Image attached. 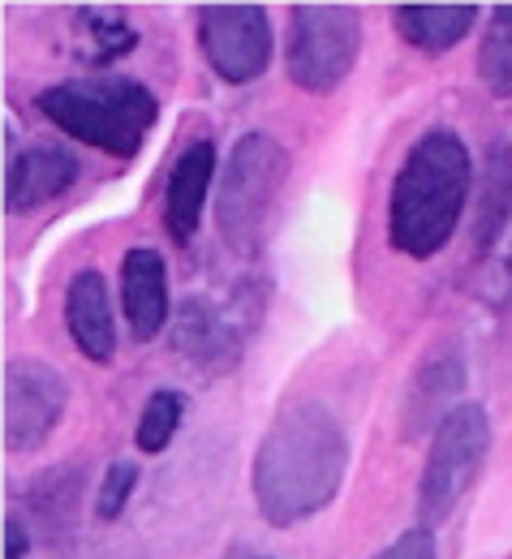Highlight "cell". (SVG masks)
Listing matches in <instances>:
<instances>
[{"instance_id":"obj_1","label":"cell","mask_w":512,"mask_h":559,"mask_svg":"<svg viewBox=\"0 0 512 559\" xmlns=\"http://www.w3.org/2000/svg\"><path fill=\"white\" fill-rule=\"evenodd\" d=\"M349 474V435L341 418L314 401H289L254 452V503L267 525L289 530L323 512Z\"/></svg>"},{"instance_id":"obj_2","label":"cell","mask_w":512,"mask_h":559,"mask_svg":"<svg viewBox=\"0 0 512 559\" xmlns=\"http://www.w3.org/2000/svg\"><path fill=\"white\" fill-rule=\"evenodd\" d=\"M469 151L452 130H427L414 142L396 168L392 194H388V241L405 259H431L439 254L469 203Z\"/></svg>"},{"instance_id":"obj_3","label":"cell","mask_w":512,"mask_h":559,"mask_svg":"<svg viewBox=\"0 0 512 559\" xmlns=\"http://www.w3.org/2000/svg\"><path fill=\"white\" fill-rule=\"evenodd\" d=\"M39 112L70 139L117 159L143 151L159 121V104L146 82L134 78H73L39 95Z\"/></svg>"},{"instance_id":"obj_4","label":"cell","mask_w":512,"mask_h":559,"mask_svg":"<svg viewBox=\"0 0 512 559\" xmlns=\"http://www.w3.org/2000/svg\"><path fill=\"white\" fill-rule=\"evenodd\" d=\"M289 181V151L272 134H246L237 139L216 194L219 237L237 254H254L267 237L276 199Z\"/></svg>"},{"instance_id":"obj_5","label":"cell","mask_w":512,"mask_h":559,"mask_svg":"<svg viewBox=\"0 0 512 559\" xmlns=\"http://www.w3.org/2000/svg\"><path fill=\"white\" fill-rule=\"evenodd\" d=\"M362 13L354 4H293L285 70L310 95H332L358 66Z\"/></svg>"},{"instance_id":"obj_6","label":"cell","mask_w":512,"mask_h":559,"mask_svg":"<svg viewBox=\"0 0 512 559\" xmlns=\"http://www.w3.org/2000/svg\"><path fill=\"white\" fill-rule=\"evenodd\" d=\"M487 452H491V418L478 401L456 405L448 418L439 421L427 465H422V478H418V508H422L427 525L452 516V508L465 499V490L474 487Z\"/></svg>"},{"instance_id":"obj_7","label":"cell","mask_w":512,"mask_h":559,"mask_svg":"<svg viewBox=\"0 0 512 559\" xmlns=\"http://www.w3.org/2000/svg\"><path fill=\"white\" fill-rule=\"evenodd\" d=\"M70 388L39 357H13L0 374V439L9 452H35L66 414Z\"/></svg>"},{"instance_id":"obj_8","label":"cell","mask_w":512,"mask_h":559,"mask_svg":"<svg viewBox=\"0 0 512 559\" xmlns=\"http://www.w3.org/2000/svg\"><path fill=\"white\" fill-rule=\"evenodd\" d=\"M199 44H203L207 66L233 86L263 78L272 66V52H276L272 22H267L263 4H203L199 9Z\"/></svg>"},{"instance_id":"obj_9","label":"cell","mask_w":512,"mask_h":559,"mask_svg":"<svg viewBox=\"0 0 512 559\" xmlns=\"http://www.w3.org/2000/svg\"><path fill=\"white\" fill-rule=\"evenodd\" d=\"M241 297H246V288H237V301H228L224 310L203 301V297H186L177 306L172 349L181 357H190L194 366H203V370L228 366L241 353L250 328H254V319H246V301Z\"/></svg>"},{"instance_id":"obj_10","label":"cell","mask_w":512,"mask_h":559,"mask_svg":"<svg viewBox=\"0 0 512 559\" xmlns=\"http://www.w3.org/2000/svg\"><path fill=\"white\" fill-rule=\"evenodd\" d=\"M78 155L70 146L57 142H35L26 151L13 155L9 177H4V211L9 215H26V211L44 207L52 199H61L78 181Z\"/></svg>"},{"instance_id":"obj_11","label":"cell","mask_w":512,"mask_h":559,"mask_svg":"<svg viewBox=\"0 0 512 559\" xmlns=\"http://www.w3.org/2000/svg\"><path fill=\"white\" fill-rule=\"evenodd\" d=\"M212 177H216V142L199 139L190 142L172 173H168V194H164V228L177 246H190L199 224H203V207L212 194Z\"/></svg>"},{"instance_id":"obj_12","label":"cell","mask_w":512,"mask_h":559,"mask_svg":"<svg viewBox=\"0 0 512 559\" xmlns=\"http://www.w3.org/2000/svg\"><path fill=\"white\" fill-rule=\"evenodd\" d=\"M121 306L130 319V332L139 341H155L168 323V267L164 254L151 246H134L121 263Z\"/></svg>"},{"instance_id":"obj_13","label":"cell","mask_w":512,"mask_h":559,"mask_svg":"<svg viewBox=\"0 0 512 559\" xmlns=\"http://www.w3.org/2000/svg\"><path fill=\"white\" fill-rule=\"evenodd\" d=\"M66 328L70 341L82 357L91 361H112L117 353V323H112V297H108V280L95 267L78 272L66 288Z\"/></svg>"},{"instance_id":"obj_14","label":"cell","mask_w":512,"mask_h":559,"mask_svg":"<svg viewBox=\"0 0 512 559\" xmlns=\"http://www.w3.org/2000/svg\"><path fill=\"white\" fill-rule=\"evenodd\" d=\"M392 22L401 31V39L418 52H448L456 48L474 22H478V4H396Z\"/></svg>"},{"instance_id":"obj_15","label":"cell","mask_w":512,"mask_h":559,"mask_svg":"<svg viewBox=\"0 0 512 559\" xmlns=\"http://www.w3.org/2000/svg\"><path fill=\"white\" fill-rule=\"evenodd\" d=\"M512 224V139L491 142L487 168H483V194L474 215V250L491 254Z\"/></svg>"},{"instance_id":"obj_16","label":"cell","mask_w":512,"mask_h":559,"mask_svg":"<svg viewBox=\"0 0 512 559\" xmlns=\"http://www.w3.org/2000/svg\"><path fill=\"white\" fill-rule=\"evenodd\" d=\"M461 388H465V366H461V357H436V361H427V366H418V374H414V388H409V401H405V430L414 435V430H427L431 421H443L456 405H452V396H461Z\"/></svg>"},{"instance_id":"obj_17","label":"cell","mask_w":512,"mask_h":559,"mask_svg":"<svg viewBox=\"0 0 512 559\" xmlns=\"http://www.w3.org/2000/svg\"><path fill=\"white\" fill-rule=\"evenodd\" d=\"M478 78L496 99H512V4H496L478 44Z\"/></svg>"},{"instance_id":"obj_18","label":"cell","mask_w":512,"mask_h":559,"mask_svg":"<svg viewBox=\"0 0 512 559\" xmlns=\"http://www.w3.org/2000/svg\"><path fill=\"white\" fill-rule=\"evenodd\" d=\"M181 418H186V396H181V392H172V388L151 392V401H146L143 414H139V426H134V443H139V452H146V456L164 452V448L172 443V435H177Z\"/></svg>"},{"instance_id":"obj_19","label":"cell","mask_w":512,"mask_h":559,"mask_svg":"<svg viewBox=\"0 0 512 559\" xmlns=\"http://www.w3.org/2000/svg\"><path fill=\"white\" fill-rule=\"evenodd\" d=\"M82 17V26H86V35H91V52H95V61H117V57H130L134 48H139V31L126 22V17H104V13H91V9H82L78 13Z\"/></svg>"},{"instance_id":"obj_20","label":"cell","mask_w":512,"mask_h":559,"mask_svg":"<svg viewBox=\"0 0 512 559\" xmlns=\"http://www.w3.org/2000/svg\"><path fill=\"white\" fill-rule=\"evenodd\" d=\"M134 487H139V469H134L130 461L108 465V474H104V483H99V503H95L99 521H117V516L126 512V503H130Z\"/></svg>"},{"instance_id":"obj_21","label":"cell","mask_w":512,"mask_h":559,"mask_svg":"<svg viewBox=\"0 0 512 559\" xmlns=\"http://www.w3.org/2000/svg\"><path fill=\"white\" fill-rule=\"evenodd\" d=\"M374 559H436V538H431L427 525H414L396 543H388Z\"/></svg>"},{"instance_id":"obj_22","label":"cell","mask_w":512,"mask_h":559,"mask_svg":"<svg viewBox=\"0 0 512 559\" xmlns=\"http://www.w3.org/2000/svg\"><path fill=\"white\" fill-rule=\"evenodd\" d=\"M26 547H31V538H26V530H22V521H4V559H26Z\"/></svg>"},{"instance_id":"obj_23","label":"cell","mask_w":512,"mask_h":559,"mask_svg":"<svg viewBox=\"0 0 512 559\" xmlns=\"http://www.w3.org/2000/svg\"><path fill=\"white\" fill-rule=\"evenodd\" d=\"M509 293H512V254H509Z\"/></svg>"}]
</instances>
